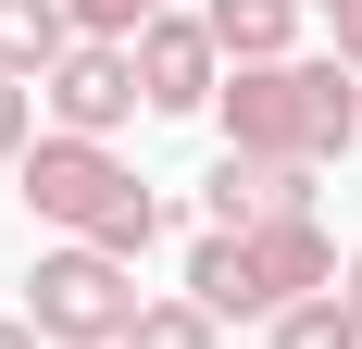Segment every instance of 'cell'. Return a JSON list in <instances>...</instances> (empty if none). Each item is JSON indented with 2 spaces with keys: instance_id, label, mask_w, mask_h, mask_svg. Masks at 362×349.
Instances as JSON below:
<instances>
[{
  "instance_id": "6da1fadb",
  "label": "cell",
  "mask_w": 362,
  "mask_h": 349,
  "mask_svg": "<svg viewBox=\"0 0 362 349\" xmlns=\"http://www.w3.org/2000/svg\"><path fill=\"white\" fill-rule=\"evenodd\" d=\"M225 112V150H262V162H337V150L362 138V75L350 63H238L213 88Z\"/></svg>"
},
{
  "instance_id": "7a4b0ae2",
  "label": "cell",
  "mask_w": 362,
  "mask_h": 349,
  "mask_svg": "<svg viewBox=\"0 0 362 349\" xmlns=\"http://www.w3.org/2000/svg\"><path fill=\"white\" fill-rule=\"evenodd\" d=\"M325 287H337V237L313 212L250 225V237H213V225H200V249H187V300L213 324H275L288 300H325Z\"/></svg>"
},
{
  "instance_id": "3957f363",
  "label": "cell",
  "mask_w": 362,
  "mask_h": 349,
  "mask_svg": "<svg viewBox=\"0 0 362 349\" xmlns=\"http://www.w3.org/2000/svg\"><path fill=\"white\" fill-rule=\"evenodd\" d=\"M25 212L63 225L75 249H112V262H138V249L163 237V200H150L100 138H37L25 150Z\"/></svg>"
},
{
  "instance_id": "277c9868",
  "label": "cell",
  "mask_w": 362,
  "mask_h": 349,
  "mask_svg": "<svg viewBox=\"0 0 362 349\" xmlns=\"http://www.w3.org/2000/svg\"><path fill=\"white\" fill-rule=\"evenodd\" d=\"M25 324H37V349H125L138 287H125V262H112V249H37Z\"/></svg>"
},
{
  "instance_id": "5b68a950",
  "label": "cell",
  "mask_w": 362,
  "mask_h": 349,
  "mask_svg": "<svg viewBox=\"0 0 362 349\" xmlns=\"http://www.w3.org/2000/svg\"><path fill=\"white\" fill-rule=\"evenodd\" d=\"M125 63H138V100L150 112H213V88H225V50H213L200 13H150V25L125 37Z\"/></svg>"
},
{
  "instance_id": "8992f818",
  "label": "cell",
  "mask_w": 362,
  "mask_h": 349,
  "mask_svg": "<svg viewBox=\"0 0 362 349\" xmlns=\"http://www.w3.org/2000/svg\"><path fill=\"white\" fill-rule=\"evenodd\" d=\"M37 100H50V125H63V138H100V150H112V125L138 112V63H125L112 37H75L63 63L37 75Z\"/></svg>"
},
{
  "instance_id": "52a82bcc",
  "label": "cell",
  "mask_w": 362,
  "mask_h": 349,
  "mask_svg": "<svg viewBox=\"0 0 362 349\" xmlns=\"http://www.w3.org/2000/svg\"><path fill=\"white\" fill-rule=\"evenodd\" d=\"M313 212V162H262V150H225L213 187H200V225L213 237H250V225H288Z\"/></svg>"
},
{
  "instance_id": "ba28073f",
  "label": "cell",
  "mask_w": 362,
  "mask_h": 349,
  "mask_svg": "<svg viewBox=\"0 0 362 349\" xmlns=\"http://www.w3.org/2000/svg\"><path fill=\"white\" fill-rule=\"evenodd\" d=\"M200 25H213V50H225V63H288L300 0H200Z\"/></svg>"
},
{
  "instance_id": "9c48e42d",
  "label": "cell",
  "mask_w": 362,
  "mask_h": 349,
  "mask_svg": "<svg viewBox=\"0 0 362 349\" xmlns=\"http://www.w3.org/2000/svg\"><path fill=\"white\" fill-rule=\"evenodd\" d=\"M63 50H75V0H0V75L37 88Z\"/></svg>"
},
{
  "instance_id": "30bf717a",
  "label": "cell",
  "mask_w": 362,
  "mask_h": 349,
  "mask_svg": "<svg viewBox=\"0 0 362 349\" xmlns=\"http://www.w3.org/2000/svg\"><path fill=\"white\" fill-rule=\"evenodd\" d=\"M125 349H225V324L200 312V300H138V324H125Z\"/></svg>"
},
{
  "instance_id": "8fae6325",
  "label": "cell",
  "mask_w": 362,
  "mask_h": 349,
  "mask_svg": "<svg viewBox=\"0 0 362 349\" xmlns=\"http://www.w3.org/2000/svg\"><path fill=\"white\" fill-rule=\"evenodd\" d=\"M275 349H362V324H350V300H288V312H275Z\"/></svg>"
},
{
  "instance_id": "7c38bea8",
  "label": "cell",
  "mask_w": 362,
  "mask_h": 349,
  "mask_svg": "<svg viewBox=\"0 0 362 349\" xmlns=\"http://www.w3.org/2000/svg\"><path fill=\"white\" fill-rule=\"evenodd\" d=\"M150 13H175V0H75V37H112V50H125Z\"/></svg>"
},
{
  "instance_id": "4fadbf2b",
  "label": "cell",
  "mask_w": 362,
  "mask_h": 349,
  "mask_svg": "<svg viewBox=\"0 0 362 349\" xmlns=\"http://www.w3.org/2000/svg\"><path fill=\"white\" fill-rule=\"evenodd\" d=\"M25 125H37V88H25V75H0V162H25Z\"/></svg>"
},
{
  "instance_id": "5bb4252c",
  "label": "cell",
  "mask_w": 362,
  "mask_h": 349,
  "mask_svg": "<svg viewBox=\"0 0 362 349\" xmlns=\"http://www.w3.org/2000/svg\"><path fill=\"white\" fill-rule=\"evenodd\" d=\"M337 63H350V75H362V13H337Z\"/></svg>"
},
{
  "instance_id": "9a60e30c",
  "label": "cell",
  "mask_w": 362,
  "mask_h": 349,
  "mask_svg": "<svg viewBox=\"0 0 362 349\" xmlns=\"http://www.w3.org/2000/svg\"><path fill=\"white\" fill-rule=\"evenodd\" d=\"M337 300H350V324H362V262H350V275H337Z\"/></svg>"
},
{
  "instance_id": "2e32d148",
  "label": "cell",
  "mask_w": 362,
  "mask_h": 349,
  "mask_svg": "<svg viewBox=\"0 0 362 349\" xmlns=\"http://www.w3.org/2000/svg\"><path fill=\"white\" fill-rule=\"evenodd\" d=\"M0 349H37V324H0Z\"/></svg>"
},
{
  "instance_id": "e0dca14e",
  "label": "cell",
  "mask_w": 362,
  "mask_h": 349,
  "mask_svg": "<svg viewBox=\"0 0 362 349\" xmlns=\"http://www.w3.org/2000/svg\"><path fill=\"white\" fill-rule=\"evenodd\" d=\"M325 13H362V0H325Z\"/></svg>"
}]
</instances>
